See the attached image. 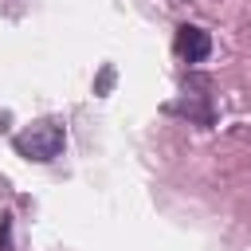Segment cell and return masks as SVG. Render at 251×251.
I'll use <instances>...</instances> for the list:
<instances>
[{
	"label": "cell",
	"instance_id": "cell-2",
	"mask_svg": "<svg viewBox=\"0 0 251 251\" xmlns=\"http://www.w3.org/2000/svg\"><path fill=\"white\" fill-rule=\"evenodd\" d=\"M208 51H212V39H208V31H204V27L184 24V27L176 31V55H180V59L200 63V59H208Z\"/></svg>",
	"mask_w": 251,
	"mask_h": 251
},
{
	"label": "cell",
	"instance_id": "cell-1",
	"mask_svg": "<svg viewBox=\"0 0 251 251\" xmlns=\"http://www.w3.org/2000/svg\"><path fill=\"white\" fill-rule=\"evenodd\" d=\"M63 141H67V133H63V122H55V118L31 122L27 129L16 133V149L27 161H55L59 149H63Z\"/></svg>",
	"mask_w": 251,
	"mask_h": 251
}]
</instances>
